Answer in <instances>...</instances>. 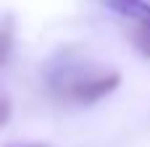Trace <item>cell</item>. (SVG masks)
<instances>
[{"instance_id": "cell-2", "label": "cell", "mask_w": 150, "mask_h": 147, "mask_svg": "<svg viewBox=\"0 0 150 147\" xmlns=\"http://www.w3.org/2000/svg\"><path fill=\"white\" fill-rule=\"evenodd\" d=\"M103 3L119 16L132 21V29H129L132 45L145 58H150V3L145 0H103Z\"/></svg>"}, {"instance_id": "cell-4", "label": "cell", "mask_w": 150, "mask_h": 147, "mask_svg": "<svg viewBox=\"0 0 150 147\" xmlns=\"http://www.w3.org/2000/svg\"><path fill=\"white\" fill-rule=\"evenodd\" d=\"M11 113H13V103H11V97L0 95V126H5V124L11 121Z\"/></svg>"}, {"instance_id": "cell-5", "label": "cell", "mask_w": 150, "mask_h": 147, "mask_svg": "<svg viewBox=\"0 0 150 147\" xmlns=\"http://www.w3.org/2000/svg\"><path fill=\"white\" fill-rule=\"evenodd\" d=\"M13 147H47V145H13Z\"/></svg>"}, {"instance_id": "cell-3", "label": "cell", "mask_w": 150, "mask_h": 147, "mask_svg": "<svg viewBox=\"0 0 150 147\" xmlns=\"http://www.w3.org/2000/svg\"><path fill=\"white\" fill-rule=\"evenodd\" d=\"M13 45H16V24L11 16H5V18H0V68L11 60Z\"/></svg>"}, {"instance_id": "cell-1", "label": "cell", "mask_w": 150, "mask_h": 147, "mask_svg": "<svg viewBox=\"0 0 150 147\" xmlns=\"http://www.w3.org/2000/svg\"><path fill=\"white\" fill-rule=\"evenodd\" d=\"M121 84L119 71H84L76 66H66L50 79V89L58 100L63 103H79V105H92L111 92H116Z\"/></svg>"}]
</instances>
